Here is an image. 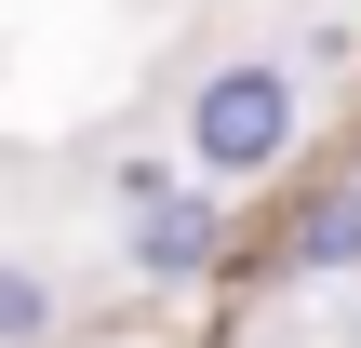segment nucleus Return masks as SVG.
<instances>
[{"mask_svg": "<svg viewBox=\"0 0 361 348\" xmlns=\"http://www.w3.org/2000/svg\"><path fill=\"white\" fill-rule=\"evenodd\" d=\"M295 67H268V54H241V67H214L201 94H188V188H255V174H281L295 161Z\"/></svg>", "mask_w": 361, "mask_h": 348, "instance_id": "nucleus-1", "label": "nucleus"}, {"mask_svg": "<svg viewBox=\"0 0 361 348\" xmlns=\"http://www.w3.org/2000/svg\"><path fill=\"white\" fill-rule=\"evenodd\" d=\"M281 268H295V282H361V188H335V201L281 241Z\"/></svg>", "mask_w": 361, "mask_h": 348, "instance_id": "nucleus-3", "label": "nucleus"}, {"mask_svg": "<svg viewBox=\"0 0 361 348\" xmlns=\"http://www.w3.org/2000/svg\"><path fill=\"white\" fill-rule=\"evenodd\" d=\"M40 335H54V282L27 255H0V348H40Z\"/></svg>", "mask_w": 361, "mask_h": 348, "instance_id": "nucleus-4", "label": "nucleus"}, {"mask_svg": "<svg viewBox=\"0 0 361 348\" xmlns=\"http://www.w3.org/2000/svg\"><path fill=\"white\" fill-rule=\"evenodd\" d=\"M121 255H134V282H201V268L228 255V201H214V188H174V201H147V215H134V241H121Z\"/></svg>", "mask_w": 361, "mask_h": 348, "instance_id": "nucleus-2", "label": "nucleus"}]
</instances>
